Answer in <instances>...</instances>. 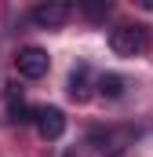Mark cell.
<instances>
[{
    "label": "cell",
    "mask_w": 153,
    "mask_h": 157,
    "mask_svg": "<svg viewBox=\"0 0 153 157\" xmlns=\"http://www.w3.org/2000/svg\"><path fill=\"white\" fill-rule=\"evenodd\" d=\"M110 48L124 59H135L150 48V33H146V26H117L110 33Z\"/></svg>",
    "instance_id": "obj_1"
},
{
    "label": "cell",
    "mask_w": 153,
    "mask_h": 157,
    "mask_svg": "<svg viewBox=\"0 0 153 157\" xmlns=\"http://www.w3.org/2000/svg\"><path fill=\"white\" fill-rule=\"evenodd\" d=\"M15 66H18V73L26 80H40V77H47V70H51V59H47V51L44 48H22L18 51V59H15Z\"/></svg>",
    "instance_id": "obj_2"
},
{
    "label": "cell",
    "mask_w": 153,
    "mask_h": 157,
    "mask_svg": "<svg viewBox=\"0 0 153 157\" xmlns=\"http://www.w3.org/2000/svg\"><path fill=\"white\" fill-rule=\"evenodd\" d=\"M69 15H73V7L66 0H51V4H37L29 18H33V26H40V29H58V26L69 22Z\"/></svg>",
    "instance_id": "obj_3"
},
{
    "label": "cell",
    "mask_w": 153,
    "mask_h": 157,
    "mask_svg": "<svg viewBox=\"0 0 153 157\" xmlns=\"http://www.w3.org/2000/svg\"><path fill=\"white\" fill-rule=\"evenodd\" d=\"M33 124H37L40 139H62V132H66V113H62L58 106H40Z\"/></svg>",
    "instance_id": "obj_4"
},
{
    "label": "cell",
    "mask_w": 153,
    "mask_h": 157,
    "mask_svg": "<svg viewBox=\"0 0 153 157\" xmlns=\"http://www.w3.org/2000/svg\"><path fill=\"white\" fill-rule=\"evenodd\" d=\"M69 99L73 102H88L91 99V70H88V62H80L69 73Z\"/></svg>",
    "instance_id": "obj_5"
},
{
    "label": "cell",
    "mask_w": 153,
    "mask_h": 157,
    "mask_svg": "<svg viewBox=\"0 0 153 157\" xmlns=\"http://www.w3.org/2000/svg\"><path fill=\"white\" fill-rule=\"evenodd\" d=\"M95 88H99V95H106V99H120V95H124V77H120V73H102Z\"/></svg>",
    "instance_id": "obj_6"
},
{
    "label": "cell",
    "mask_w": 153,
    "mask_h": 157,
    "mask_svg": "<svg viewBox=\"0 0 153 157\" xmlns=\"http://www.w3.org/2000/svg\"><path fill=\"white\" fill-rule=\"evenodd\" d=\"M33 117H37V110L26 106V102H11V110H7V121L11 124H29Z\"/></svg>",
    "instance_id": "obj_7"
},
{
    "label": "cell",
    "mask_w": 153,
    "mask_h": 157,
    "mask_svg": "<svg viewBox=\"0 0 153 157\" xmlns=\"http://www.w3.org/2000/svg\"><path fill=\"white\" fill-rule=\"evenodd\" d=\"M110 11H113V4H110V0H99V4H84V15H88V18H106Z\"/></svg>",
    "instance_id": "obj_8"
},
{
    "label": "cell",
    "mask_w": 153,
    "mask_h": 157,
    "mask_svg": "<svg viewBox=\"0 0 153 157\" xmlns=\"http://www.w3.org/2000/svg\"><path fill=\"white\" fill-rule=\"evenodd\" d=\"M62 157H80V154H76V150H66V154H62Z\"/></svg>",
    "instance_id": "obj_9"
}]
</instances>
